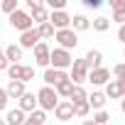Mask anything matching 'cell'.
<instances>
[{
  "label": "cell",
  "mask_w": 125,
  "mask_h": 125,
  "mask_svg": "<svg viewBox=\"0 0 125 125\" xmlns=\"http://www.w3.org/2000/svg\"><path fill=\"white\" fill-rule=\"evenodd\" d=\"M59 105V96H56V91L54 88H49V86H42L39 91H37V108L39 110H54Z\"/></svg>",
  "instance_id": "cell-1"
},
{
  "label": "cell",
  "mask_w": 125,
  "mask_h": 125,
  "mask_svg": "<svg viewBox=\"0 0 125 125\" xmlns=\"http://www.w3.org/2000/svg\"><path fill=\"white\" fill-rule=\"evenodd\" d=\"M71 64H74V59H71V52H66V49H52V54H49V66L52 69H56V71H66V69H71Z\"/></svg>",
  "instance_id": "cell-2"
},
{
  "label": "cell",
  "mask_w": 125,
  "mask_h": 125,
  "mask_svg": "<svg viewBox=\"0 0 125 125\" xmlns=\"http://www.w3.org/2000/svg\"><path fill=\"white\" fill-rule=\"evenodd\" d=\"M69 79H71L74 86H83V83H86V79H88V66H86L83 59H74L71 71H69Z\"/></svg>",
  "instance_id": "cell-3"
},
{
  "label": "cell",
  "mask_w": 125,
  "mask_h": 125,
  "mask_svg": "<svg viewBox=\"0 0 125 125\" xmlns=\"http://www.w3.org/2000/svg\"><path fill=\"white\" fill-rule=\"evenodd\" d=\"M8 20H10V25H12V27H15V30H17L20 34L34 27V22H32L30 12H25V10H15V12H12V15H10Z\"/></svg>",
  "instance_id": "cell-4"
},
{
  "label": "cell",
  "mask_w": 125,
  "mask_h": 125,
  "mask_svg": "<svg viewBox=\"0 0 125 125\" xmlns=\"http://www.w3.org/2000/svg\"><path fill=\"white\" fill-rule=\"evenodd\" d=\"M54 39L59 42V49H66V52H71V49H76V44H79V34L69 27V30H59L56 34H54Z\"/></svg>",
  "instance_id": "cell-5"
},
{
  "label": "cell",
  "mask_w": 125,
  "mask_h": 125,
  "mask_svg": "<svg viewBox=\"0 0 125 125\" xmlns=\"http://www.w3.org/2000/svg\"><path fill=\"white\" fill-rule=\"evenodd\" d=\"M49 25L59 32V30H69L71 27V15L66 10H59V12H49Z\"/></svg>",
  "instance_id": "cell-6"
},
{
  "label": "cell",
  "mask_w": 125,
  "mask_h": 125,
  "mask_svg": "<svg viewBox=\"0 0 125 125\" xmlns=\"http://www.w3.org/2000/svg\"><path fill=\"white\" fill-rule=\"evenodd\" d=\"M34 64L37 66H44V69H49V54H52V49H49V44L47 42H39L34 49Z\"/></svg>",
  "instance_id": "cell-7"
},
{
  "label": "cell",
  "mask_w": 125,
  "mask_h": 125,
  "mask_svg": "<svg viewBox=\"0 0 125 125\" xmlns=\"http://www.w3.org/2000/svg\"><path fill=\"white\" fill-rule=\"evenodd\" d=\"M113 76H110V69H105V66H101V69H93V71H88V83H93V86H105L108 81H110Z\"/></svg>",
  "instance_id": "cell-8"
},
{
  "label": "cell",
  "mask_w": 125,
  "mask_h": 125,
  "mask_svg": "<svg viewBox=\"0 0 125 125\" xmlns=\"http://www.w3.org/2000/svg\"><path fill=\"white\" fill-rule=\"evenodd\" d=\"M64 79H69V74L66 71H56V69H44V74H42V81H44V86H49V88H54L59 81H64Z\"/></svg>",
  "instance_id": "cell-9"
},
{
  "label": "cell",
  "mask_w": 125,
  "mask_h": 125,
  "mask_svg": "<svg viewBox=\"0 0 125 125\" xmlns=\"http://www.w3.org/2000/svg\"><path fill=\"white\" fill-rule=\"evenodd\" d=\"M39 42H42V39H39V34H37V27H32V30H27V32L20 34V49H34Z\"/></svg>",
  "instance_id": "cell-10"
},
{
  "label": "cell",
  "mask_w": 125,
  "mask_h": 125,
  "mask_svg": "<svg viewBox=\"0 0 125 125\" xmlns=\"http://www.w3.org/2000/svg\"><path fill=\"white\" fill-rule=\"evenodd\" d=\"M54 118L61 120V123L71 120V118H74V103H69V101H59V105L54 108Z\"/></svg>",
  "instance_id": "cell-11"
},
{
  "label": "cell",
  "mask_w": 125,
  "mask_h": 125,
  "mask_svg": "<svg viewBox=\"0 0 125 125\" xmlns=\"http://www.w3.org/2000/svg\"><path fill=\"white\" fill-rule=\"evenodd\" d=\"M105 93L103 91H93V93H88V98H86V103H88V108L91 110H105Z\"/></svg>",
  "instance_id": "cell-12"
},
{
  "label": "cell",
  "mask_w": 125,
  "mask_h": 125,
  "mask_svg": "<svg viewBox=\"0 0 125 125\" xmlns=\"http://www.w3.org/2000/svg\"><path fill=\"white\" fill-rule=\"evenodd\" d=\"M83 61H86L88 71H93V69H101V66H103V54H101L98 49H88V52H86V56H83Z\"/></svg>",
  "instance_id": "cell-13"
},
{
  "label": "cell",
  "mask_w": 125,
  "mask_h": 125,
  "mask_svg": "<svg viewBox=\"0 0 125 125\" xmlns=\"http://www.w3.org/2000/svg\"><path fill=\"white\" fill-rule=\"evenodd\" d=\"M3 54H5V59H8V64H20V59H22L20 44H8V47H3Z\"/></svg>",
  "instance_id": "cell-14"
},
{
  "label": "cell",
  "mask_w": 125,
  "mask_h": 125,
  "mask_svg": "<svg viewBox=\"0 0 125 125\" xmlns=\"http://www.w3.org/2000/svg\"><path fill=\"white\" fill-rule=\"evenodd\" d=\"M22 113H32V110H37V96L34 93H30V91H25V96L20 98V105H17Z\"/></svg>",
  "instance_id": "cell-15"
},
{
  "label": "cell",
  "mask_w": 125,
  "mask_h": 125,
  "mask_svg": "<svg viewBox=\"0 0 125 125\" xmlns=\"http://www.w3.org/2000/svg\"><path fill=\"white\" fill-rule=\"evenodd\" d=\"M5 93H8V98H22L25 96V83L22 81H8V86H5Z\"/></svg>",
  "instance_id": "cell-16"
},
{
  "label": "cell",
  "mask_w": 125,
  "mask_h": 125,
  "mask_svg": "<svg viewBox=\"0 0 125 125\" xmlns=\"http://www.w3.org/2000/svg\"><path fill=\"white\" fill-rule=\"evenodd\" d=\"M25 118H27V113H22L20 108H10L5 113V123L8 125H25Z\"/></svg>",
  "instance_id": "cell-17"
},
{
  "label": "cell",
  "mask_w": 125,
  "mask_h": 125,
  "mask_svg": "<svg viewBox=\"0 0 125 125\" xmlns=\"http://www.w3.org/2000/svg\"><path fill=\"white\" fill-rule=\"evenodd\" d=\"M71 30L79 34V32H86V30H91V20L86 17V15H74L71 17Z\"/></svg>",
  "instance_id": "cell-18"
},
{
  "label": "cell",
  "mask_w": 125,
  "mask_h": 125,
  "mask_svg": "<svg viewBox=\"0 0 125 125\" xmlns=\"http://www.w3.org/2000/svg\"><path fill=\"white\" fill-rule=\"evenodd\" d=\"M47 123V113L44 110H32V113H27V118H25V125H44Z\"/></svg>",
  "instance_id": "cell-19"
},
{
  "label": "cell",
  "mask_w": 125,
  "mask_h": 125,
  "mask_svg": "<svg viewBox=\"0 0 125 125\" xmlns=\"http://www.w3.org/2000/svg\"><path fill=\"white\" fill-rule=\"evenodd\" d=\"M105 98H123V88H120V83L115 81V79H110L108 83H105Z\"/></svg>",
  "instance_id": "cell-20"
},
{
  "label": "cell",
  "mask_w": 125,
  "mask_h": 125,
  "mask_svg": "<svg viewBox=\"0 0 125 125\" xmlns=\"http://www.w3.org/2000/svg\"><path fill=\"white\" fill-rule=\"evenodd\" d=\"M86 98H88V93H86L83 86H74L71 93H69V103H74V105H76V103H83Z\"/></svg>",
  "instance_id": "cell-21"
},
{
  "label": "cell",
  "mask_w": 125,
  "mask_h": 125,
  "mask_svg": "<svg viewBox=\"0 0 125 125\" xmlns=\"http://www.w3.org/2000/svg\"><path fill=\"white\" fill-rule=\"evenodd\" d=\"M71 88H74V83H71V79H64V81H59V83L54 86V91H56V96H59V98H69V93H71Z\"/></svg>",
  "instance_id": "cell-22"
},
{
  "label": "cell",
  "mask_w": 125,
  "mask_h": 125,
  "mask_svg": "<svg viewBox=\"0 0 125 125\" xmlns=\"http://www.w3.org/2000/svg\"><path fill=\"white\" fill-rule=\"evenodd\" d=\"M37 34H39V39L44 42V39H52V37L56 34V30H54L49 22H44V25H37Z\"/></svg>",
  "instance_id": "cell-23"
},
{
  "label": "cell",
  "mask_w": 125,
  "mask_h": 125,
  "mask_svg": "<svg viewBox=\"0 0 125 125\" xmlns=\"http://www.w3.org/2000/svg\"><path fill=\"white\" fill-rule=\"evenodd\" d=\"M22 71H25V64H10V66H8L10 81H22Z\"/></svg>",
  "instance_id": "cell-24"
},
{
  "label": "cell",
  "mask_w": 125,
  "mask_h": 125,
  "mask_svg": "<svg viewBox=\"0 0 125 125\" xmlns=\"http://www.w3.org/2000/svg\"><path fill=\"white\" fill-rule=\"evenodd\" d=\"M15 10H20V3H17V0H3V3H0V12H5L8 17H10Z\"/></svg>",
  "instance_id": "cell-25"
},
{
  "label": "cell",
  "mask_w": 125,
  "mask_h": 125,
  "mask_svg": "<svg viewBox=\"0 0 125 125\" xmlns=\"http://www.w3.org/2000/svg\"><path fill=\"white\" fill-rule=\"evenodd\" d=\"M30 17H32V22H34V25H44V22H49V10H47V8H42V10L32 12Z\"/></svg>",
  "instance_id": "cell-26"
},
{
  "label": "cell",
  "mask_w": 125,
  "mask_h": 125,
  "mask_svg": "<svg viewBox=\"0 0 125 125\" xmlns=\"http://www.w3.org/2000/svg\"><path fill=\"white\" fill-rule=\"evenodd\" d=\"M91 27H93L96 32H108V27H110V20H108V17H96V20L91 22Z\"/></svg>",
  "instance_id": "cell-27"
},
{
  "label": "cell",
  "mask_w": 125,
  "mask_h": 125,
  "mask_svg": "<svg viewBox=\"0 0 125 125\" xmlns=\"http://www.w3.org/2000/svg\"><path fill=\"white\" fill-rule=\"evenodd\" d=\"M91 120H93L96 125H108V123H110V113H108V110H96Z\"/></svg>",
  "instance_id": "cell-28"
},
{
  "label": "cell",
  "mask_w": 125,
  "mask_h": 125,
  "mask_svg": "<svg viewBox=\"0 0 125 125\" xmlns=\"http://www.w3.org/2000/svg\"><path fill=\"white\" fill-rule=\"evenodd\" d=\"M88 113H91V108H88V103H86V101L74 105V118H86Z\"/></svg>",
  "instance_id": "cell-29"
},
{
  "label": "cell",
  "mask_w": 125,
  "mask_h": 125,
  "mask_svg": "<svg viewBox=\"0 0 125 125\" xmlns=\"http://www.w3.org/2000/svg\"><path fill=\"white\" fill-rule=\"evenodd\" d=\"M110 76H115V81H120V79H125V61H123V64H115V66H113V71H110Z\"/></svg>",
  "instance_id": "cell-30"
},
{
  "label": "cell",
  "mask_w": 125,
  "mask_h": 125,
  "mask_svg": "<svg viewBox=\"0 0 125 125\" xmlns=\"http://www.w3.org/2000/svg\"><path fill=\"white\" fill-rule=\"evenodd\" d=\"M44 8V0H27V12L32 15V12H37V10H42Z\"/></svg>",
  "instance_id": "cell-31"
},
{
  "label": "cell",
  "mask_w": 125,
  "mask_h": 125,
  "mask_svg": "<svg viewBox=\"0 0 125 125\" xmlns=\"http://www.w3.org/2000/svg\"><path fill=\"white\" fill-rule=\"evenodd\" d=\"M108 5L113 8V12H125V0H108Z\"/></svg>",
  "instance_id": "cell-32"
},
{
  "label": "cell",
  "mask_w": 125,
  "mask_h": 125,
  "mask_svg": "<svg viewBox=\"0 0 125 125\" xmlns=\"http://www.w3.org/2000/svg\"><path fill=\"white\" fill-rule=\"evenodd\" d=\"M34 79V66H27L25 64V71H22V83H27V81H32Z\"/></svg>",
  "instance_id": "cell-33"
},
{
  "label": "cell",
  "mask_w": 125,
  "mask_h": 125,
  "mask_svg": "<svg viewBox=\"0 0 125 125\" xmlns=\"http://www.w3.org/2000/svg\"><path fill=\"white\" fill-rule=\"evenodd\" d=\"M8 93H5V88H0V110H8Z\"/></svg>",
  "instance_id": "cell-34"
},
{
  "label": "cell",
  "mask_w": 125,
  "mask_h": 125,
  "mask_svg": "<svg viewBox=\"0 0 125 125\" xmlns=\"http://www.w3.org/2000/svg\"><path fill=\"white\" fill-rule=\"evenodd\" d=\"M113 22H118V25H125V12H113Z\"/></svg>",
  "instance_id": "cell-35"
},
{
  "label": "cell",
  "mask_w": 125,
  "mask_h": 125,
  "mask_svg": "<svg viewBox=\"0 0 125 125\" xmlns=\"http://www.w3.org/2000/svg\"><path fill=\"white\" fill-rule=\"evenodd\" d=\"M83 5L91 8V10H96V8H101V0H83Z\"/></svg>",
  "instance_id": "cell-36"
},
{
  "label": "cell",
  "mask_w": 125,
  "mask_h": 125,
  "mask_svg": "<svg viewBox=\"0 0 125 125\" xmlns=\"http://www.w3.org/2000/svg\"><path fill=\"white\" fill-rule=\"evenodd\" d=\"M8 59H5V54H0V71H8Z\"/></svg>",
  "instance_id": "cell-37"
},
{
  "label": "cell",
  "mask_w": 125,
  "mask_h": 125,
  "mask_svg": "<svg viewBox=\"0 0 125 125\" xmlns=\"http://www.w3.org/2000/svg\"><path fill=\"white\" fill-rule=\"evenodd\" d=\"M118 39L125 44V25H120V27H118Z\"/></svg>",
  "instance_id": "cell-38"
},
{
  "label": "cell",
  "mask_w": 125,
  "mask_h": 125,
  "mask_svg": "<svg viewBox=\"0 0 125 125\" xmlns=\"http://www.w3.org/2000/svg\"><path fill=\"white\" fill-rule=\"evenodd\" d=\"M118 83H120V88H123V96H125V79H120Z\"/></svg>",
  "instance_id": "cell-39"
},
{
  "label": "cell",
  "mask_w": 125,
  "mask_h": 125,
  "mask_svg": "<svg viewBox=\"0 0 125 125\" xmlns=\"http://www.w3.org/2000/svg\"><path fill=\"white\" fill-rule=\"evenodd\" d=\"M120 110H123V113H125V96H123V98H120Z\"/></svg>",
  "instance_id": "cell-40"
},
{
  "label": "cell",
  "mask_w": 125,
  "mask_h": 125,
  "mask_svg": "<svg viewBox=\"0 0 125 125\" xmlns=\"http://www.w3.org/2000/svg\"><path fill=\"white\" fill-rule=\"evenodd\" d=\"M81 125H96V123H93V120H91V118H88V120H83V123H81Z\"/></svg>",
  "instance_id": "cell-41"
},
{
  "label": "cell",
  "mask_w": 125,
  "mask_h": 125,
  "mask_svg": "<svg viewBox=\"0 0 125 125\" xmlns=\"http://www.w3.org/2000/svg\"><path fill=\"white\" fill-rule=\"evenodd\" d=\"M0 125H8V123H5V118H0Z\"/></svg>",
  "instance_id": "cell-42"
},
{
  "label": "cell",
  "mask_w": 125,
  "mask_h": 125,
  "mask_svg": "<svg viewBox=\"0 0 125 125\" xmlns=\"http://www.w3.org/2000/svg\"><path fill=\"white\" fill-rule=\"evenodd\" d=\"M0 54H3V47H0Z\"/></svg>",
  "instance_id": "cell-43"
},
{
  "label": "cell",
  "mask_w": 125,
  "mask_h": 125,
  "mask_svg": "<svg viewBox=\"0 0 125 125\" xmlns=\"http://www.w3.org/2000/svg\"><path fill=\"white\" fill-rule=\"evenodd\" d=\"M123 56H125V49H123Z\"/></svg>",
  "instance_id": "cell-44"
},
{
  "label": "cell",
  "mask_w": 125,
  "mask_h": 125,
  "mask_svg": "<svg viewBox=\"0 0 125 125\" xmlns=\"http://www.w3.org/2000/svg\"><path fill=\"white\" fill-rule=\"evenodd\" d=\"M108 125H113V123H108Z\"/></svg>",
  "instance_id": "cell-45"
}]
</instances>
